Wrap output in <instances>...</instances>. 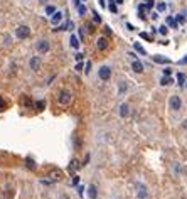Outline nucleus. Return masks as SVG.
I'll return each mask as SVG.
<instances>
[{"mask_svg": "<svg viewBox=\"0 0 187 199\" xmlns=\"http://www.w3.org/2000/svg\"><path fill=\"white\" fill-rule=\"evenodd\" d=\"M81 69H83V63H81V61H79V63L76 64V71H81Z\"/></svg>", "mask_w": 187, "mask_h": 199, "instance_id": "34", "label": "nucleus"}, {"mask_svg": "<svg viewBox=\"0 0 187 199\" xmlns=\"http://www.w3.org/2000/svg\"><path fill=\"white\" fill-rule=\"evenodd\" d=\"M34 106H36V110H44L46 108V101H44V100H39Z\"/></svg>", "mask_w": 187, "mask_h": 199, "instance_id": "19", "label": "nucleus"}, {"mask_svg": "<svg viewBox=\"0 0 187 199\" xmlns=\"http://www.w3.org/2000/svg\"><path fill=\"white\" fill-rule=\"evenodd\" d=\"M15 37L20 39V41L31 37V27H29V26H19L17 29H15Z\"/></svg>", "mask_w": 187, "mask_h": 199, "instance_id": "2", "label": "nucleus"}, {"mask_svg": "<svg viewBox=\"0 0 187 199\" xmlns=\"http://www.w3.org/2000/svg\"><path fill=\"white\" fill-rule=\"evenodd\" d=\"M127 29H128V31H133V29H135V27H133V26H132V24H127Z\"/></svg>", "mask_w": 187, "mask_h": 199, "instance_id": "38", "label": "nucleus"}, {"mask_svg": "<svg viewBox=\"0 0 187 199\" xmlns=\"http://www.w3.org/2000/svg\"><path fill=\"white\" fill-rule=\"evenodd\" d=\"M88 196H89V199H96L98 197V189H96L94 184H91L88 187Z\"/></svg>", "mask_w": 187, "mask_h": 199, "instance_id": "10", "label": "nucleus"}, {"mask_svg": "<svg viewBox=\"0 0 187 199\" xmlns=\"http://www.w3.org/2000/svg\"><path fill=\"white\" fill-rule=\"evenodd\" d=\"M167 31H169V29H167V27H165V26H162V27L159 29V32H160V34H162V36H167Z\"/></svg>", "mask_w": 187, "mask_h": 199, "instance_id": "30", "label": "nucleus"}, {"mask_svg": "<svg viewBox=\"0 0 187 199\" xmlns=\"http://www.w3.org/2000/svg\"><path fill=\"white\" fill-rule=\"evenodd\" d=\"M36 49H37L39 54H47L49 49H51V44H49L47 39H39V41H37V44H36Z\"/></svg>", "mask_w": 187, "mask_h": 199, "instance_id": "3", "label": "nucleus"}, {"mask_svg": "<svg viewBox=\"0 0 187 199\" xmlns=\"http://www.w3.org/2000/svg\"><path fill=\"white\" fill-rule=\"evenodd\" d=\"M140 37H142V39H147V41H150V42L153 41V39H152V36H148L147 32H142V34H140Z\"/></svg>", "mask_w": 187, "mask_h": 199, "instance_id": "27", "label": "nucleus"}, {"mask_svg": "<svg viewBox=\"0 0 187 199\" xmlns=\"http://www.w3.org/2000/svg\"><path fill=\"white\" fill-rule=\"evenodd\" d=\"M184 22H185L184 15H177V24H184Z\"/></svg>", "mask_w": 187, "mask_h": 199, "instance_id": "31", "label": "nucleus"}, {"mask_svg": "<svg viewBox=\"0 0 187 199\" xmlns=\"http://www.w3.org/2000/svg\"><path fill=\"white\" fill-rule=\"evenodd\" d=\"M96 47H98V51H106L108 49V39L106 37H99L96 41Z\"/></svg>", "mask_w": 187, "mask_h": 199, "instance_id": "7", "label": "nucleus"}, {"mask_svg": "<svg viewBox=\"0 0 187 199\" xmlns=\"http://www.w3.org/2000/svg\"><path fill=\"white\" fill-rule=\"evenodd\" d=\"M39 2H41V3H46V2H47V0H39Z\"/></svg>", "mask_w": 187, "mask_h": 199, "instance_id": "40", "label": "nucleus"}, {"mask_svg": "<svg viewBox=\"0 0 187 199\" xmlns=\"http://www.w3.org/2000/svg\"><path fill=\"white\" fill-rule=\"evenodd\" d=\"M86 12H88V9H86V5H78V14H79V15H84Z\"/></svg>", "mask_w": 187, "mask_h": 199, "instance_id": "22", "label": "nucleus"}, {"mask_svg": "<svg viewBox=\"0 0 187 199\" xmlns=\"http://www.w3.org/2000/svg\"><path fill=\"white\" fill-rule=\"evenodd\" d=\"M76 162H78L76 159H73V160H71V164H69V171H74V169L78 167V164H76Z\"/></svg>", "mask_w": 187, "mask_h": 199, "instance_id": "26", "label": "nucleus"}, {"mask_svg": "<svg viewBox=\"0 0 187 199\" xmlns=\"http://www.w3.org/2000/svg\"><path fill=\"white\" fill-rule=\"evenodd\" d=\"M83 57H84V56H83L81 52H78V54H76V59H78V61H83Z\"/></svg>", "mask_w": 187, "mask_h": 199, "instance_id": "36", "label": "nucleus"}, {"mask_svg": "<svg viewBox=\"0 0 187 199\" xmlns=\"http://www.w3.org/2000/svg\"><path fill=\"white\" fill-rule=\"evenodd\" d=\"M133 47H135V51H138L142 56H147V51H145V49H143V47H142V46H140L138 42H135V46H133Z\"/></svg>", "mask_w": 187, "mask_h": 199, "instance_id": "18", "label": "nucleus"}, {"mask_svg": "<svg viewBox=\"0 0 187 199\" xmlns=\"http://www.w3.org/2000/svg\"><path fill=\"white\" fill-rule=\"evenodd\" d=\"M108 9L113 12V14H118V7H116V3L113 2V0H110V2H108Z\"/></svg>", "mask_w": 187, "mask_h": 199, "instance_id": "17", "label": "nucleus"}, {"mask_svg": "<svg viewBox=\"0 0 187 199\" xmlns=\"http://www.w3.org/2000/svg\"><path fill=\"white\" fill-rule=\"evenodd\" d=\"M128 90V85H127V81H120V85H118V95H125V91Z\"/></svg>", "mask_w": 187, "mask_h": 199, "instance_id": "13", "label": "nucleus"}, {"mask_svg": "<svg viewBox=\"0 0 187 199\" xmlns=\"http://www.w3.org/2000/svg\"><path fill=\"white\" fill-rule=\"evenodd\" d=\"M98 76L101 81H108L111 78V68L110 66H101V68L98 69Z\"/></svg>", "mask_w": 187, "mask_h": 199, "instance_id": "4", "label": "nucleus"}, {"mask_svg": "<svg viewBox=\"0 0 187 199\" xmlns=\"http://www.w3.org/2000/svg\"><path fill=\"white\" fill-rule=\"evenodd\" d=\"M138 199H147V187L143 184H138Z\"/></svg>", "mask_w": 187, "mask_h": 199, "instance_id": "11", "label": "nucleus"}, {"mask_svg": "<svg viewBox=\"0 0 187 199\" xmlns=\"http://www.w3.org/2000/svg\"><path fill=\"white\" fill-rule=\"evenodd\" d=\"M125 2V0H116V3H123Z\"/></svg>", "mask_w": 187, "mask_h": 199, "instance_id": "39", "label": "nucleus"}, {"mask_svg": "<svg viewBox=\"0 0 187 199\" xmlns=\"http://www.w3.org/2000/svg\"><path fill=\"white\" fill-rule=\"evenodd\" d=\"M71 100H73V95H71V91H68V90H61L59 95H57V101H59V105H69Z\"/></svg>", "mask_w": 187, "mask_h": 199, "instance_id": "1", "label": "nucleus"}, {"mask_svg": "<svg viewBox=\"0 0 187 199\" xmlns=\"http://www.w3.org/2000/svg\"><path fill=\"white\" fill-rule=\"evenodd\" d=\"M169 106H170V110H174V111L180 110L182 108V100H180V96H170Z\"/></svg>", "mask_w": 187, "mask_h": 199, "instance_id": "5", "label": "nucleus"}, {"mask_svg": "<svg viewBox=\"0 0 187 199\" xmlns=\"http://www.w3.org/2000/svg\"><path fill=\"white\" fill-rule=\"evenodd\" d=\"M177 81H179V85H184V83H185V74L184 73H179L177 74Z\"/></svg>", "mask_w": 187, "mask_h": 199, "instance_id": "20", "label": "nucleus"}, {"mask_svg": "<svg viewBox=\"0 0 187 199\" xmlns=\"http://www.w3.org/2000/svg\"><path fill=\"white\" fill-rule=\"evenodd\" d=\"M160 85H162V86H169V85H172V78H170V76H162Z\"/></svg>", "mask_w": 187, "mask_h": 199, "instance_id": "16", "label": "nucleus"}, {"mask_svg": "<svg viewBox=\"0 0 187 199\" xmlns=\"http://www.w3.org/2000/svg\"><path fill=\"white\" fill-rule=\"evenodd\" d=\"M93 14H94V17H93L94 22H96V24H101V17L98 15V12H93Z\"/></svg>", "mask_w": 187, "mask_h": 199, "instance_id": "29", "label": "nucleus"}, {"mask_svg": "<svg viewBox=\"0 0 187 199\" xmlns=\"http://www.w3.org/2000/svg\"><path fill=\"white\" fill-rule=\"evenodd\" d=\"M128 115H130V106H128L127 103H122V105H120V117L127 118Z\"/></svg>", "mask_w": 187, "mask_h": 199, "instance_id": "8", "label": "nucleus"}, {"mask_svg": "<svg viewBox=\"0 0 187 199\" xmlns=\"http://www.w3.org/2000/svg\"><path fill=\"white\" fill-rule=\"evenodd\" d=\"M153 61L159 64H169L170 63V59H167V57H164V56H153Z\"/></svg>", "mask_w": 187, "mask_h": 199, "instance_id": "12", "label": "nucleus"}, {"mask_svg": "<svg viewBox=\"0 0 187 199\" xmlns=\"http://www.w3.org/2000/svg\"><path fill=\"white\" fill-rule=\"evenodd\" d=\"M41 64H42V61H41V57H37V56L31 57V61H29V66H31V69L34 73H37L41 69Z\"/></svg>", "mask_w": 187, "mask_h": 199, "instance_id": "6", "label": "nucleus"}, {"mask_svg": "<svg viewBox=\"0 0 187 199\" xmlns=\"http://www.w3.org/2000/svg\"><path fill=\"white\" fill-rule=\"evenodd\" d=\"M24 103H26L27 106H32V101H31V100H29V98H24Z\"/></svg>", "mask_w": 187, "mask_h": 199, "instance_id": "33", "label": "nucleus"}, {"mask_svg": "<svg viewBox=\"0 0 187 199\" xmlns=\"http://www.w3.org/2000/svg\"><path fill=\"white\" fill-rule=\"evenodd\" d=\"M157 9H159L160 12H164L165 9H167V5H165V2H160V3H159V5H157Z\"/></svg>", "mask_w": 187, "mask_h": 199, "instance_id": "28", "label": "nucleus"}, {"mask_svg": "<svg viewBox=\"0 0 187 199\" xmlns=\"http://www.w3.org/2000/svg\"><path fill=\"white\" fill-rule=\"evenodd\" d=\"M54 12H56V7H52V5H47V7H46V14H47V15H52Z\"/></svg>", "mask_w": 187, "mask_h": 199, "instance_id": "23", "label": "nucleus"}, {"mask_svg": "<svg viewBox=\"0 0 187 199\" xmlns=\"http://www.w3.org/2000/svg\"><path fill=\"white\" fill-rule=\"evenodd\" d=\"M5 108V101H3V98H0V111Z\"/></svg>", "mask_w": 187, "mask_h": 199, "instance_id": "32", "label": "nucleus"}, {"mask_svg": "<svg viewBox=\"0 0 187 199\" xmlns=\"http://www.w3.org/2000/svg\"><path fill=\"white\" fill-rule=\"evenodd\" d=\"M81 148V140L78 137H74V150H79Z\"/></svg>", "mask_w": 187, "mask_h": 199, "instance_id": "24", "label": "nucleus"}, {"mask_svg": "<svg viewBox=\"0 0 187 199\" xmlns=\"http://www.w3.org/2000/svg\"><path fill=\"white\" fill-rule=\"evenodd\" d=\"M69 44H71L73 49H78V47H79V39H78L76 36H71V39H69Z\"/></svg>", "mask_w": 187, "mask_h": 199, "instance_id": "15", "label": "nucleus"}, {"mask_svg": "<svg viewBox=\"0 0 187 199\" xmlns=\"http://www.w3.org/2000/svg\"><path fill=\"white\" fill-rule=\"evenodd\" d=\"M88 31H89V32L94 31V26H93V24H89V26H88Z\"/></svg>", "mask_w": 187, "mask_h": 199, "instance_id": "37", "label": "nucleus"}, {"mask_svg": "<svg viewBox=\"0 0 187 199\" xmlns=\"http://www.w3.org/2000/svg\"><path fill=\"white\" fill-rule=\"evenodd\" d=\"M170 73H172V71H170V68L164 69V76H170Z\"/></svg>", "mask_w": 187, "mask_h": 199, "instance_id": "35", "label": "nucleus"}, {"mask_svg": "<svg viewBox=\"0 0 187 199\" xmlns=\"http://www.w3.org/2000/svg\"><path fill=\"white\" fill-rule=\"evenodd\" d=\"M167 24L170 27H177V20H174L172 17H167Z\"/></svg>", "mask_w": 187, "mask_h": 199, "instance_id": "25", "label": "nucleus"}, {"mask_svg": "<svg viewBox=\"0 0 187 199\" xmlns=\"http://www.w3.org/2000/svg\"><path fill=\"white\" fill-rule=\"evenodd\" d=\"M26 165H27L29 169H32V171L36 169V162H34L32 159H27V160H26Z\"/></svg>", "mask_w": 187, "mask_h": 199, "instance_id": "21", "label": "nucleus"}, {"mask_svg": "<svg viewBox=\"0 0 187 199\" xmlns=\"http://www.w3.org/2000/svg\"><path fill=\"white\" fill-rule=\"evenodd\" d=\"M61 20H62V12L59 10H56L52 14V17H51V22H52V26H57V24H61Z\"/></svg>", "mask_w": 187, "mask_h": 199, "instance_id": "9", "label": "nucleus"}, {"mask_svg": "<svg viewBox=\"0 0 187 199\" xmlns=\"http://www.w3.org/2000/svg\"><path fill=\"white\" fill-rule=\"evenodd\" d=\"M132 68H133L135 73H143V64L140 63V61H135V63L132 64Z\"/></svg>", "mask_w": 187, "mask_h": 199, "instance_id": "14", "label": "nucleus"}]
</instances>
